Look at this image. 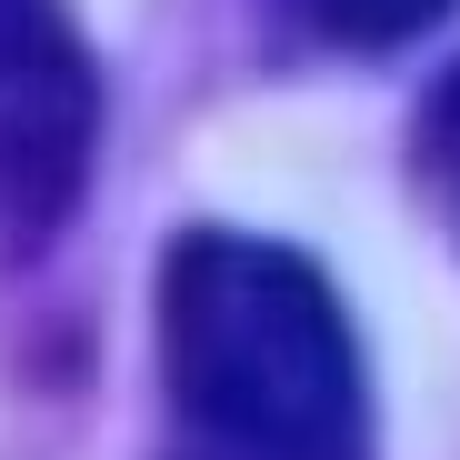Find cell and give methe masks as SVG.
<instances>
[{
    "instance_id": "cell-4",
    "label": "cell",
    "mask_w": 460,
    "mask_h": 460,
    "mask_svg": "<svg viewBox=\"0 0 460 460\" xmlns=\"http://www.w3.org/2000/svg\"><path fill=\"white\" fill-rule=\"evenodd\" d=\"M411 161H420V190H430V210L450 220V241H460V60L440 70V81H430V101H420Z\"/></svg>"
},
{
    "instance_id": "cell-1",
    "label": "cell",
    "mask_w": 460,
    "mask_h": 460,
    "mask_svg": "<svg viewBox=\"0 0 460 460\" xmlns=\"http://www.w3.org/2000/svg\"><path fill=\"white\" fill-rule=\"evenodd\" d=\"M161 460H370V380L321 261L251 230L161 251Z\"/></svg>"
},
{
    "instance_id": "cell-3",
    "label": "cell",
    "mask_w": 460,
    "mask_h": 460,
    "mask_svg": "<svg viewBox=\"0 0 460 460\" xmlns=\"http://www.w3.org/2000/svg\"><path fill=\"white\" fill-rule=\"evenodd\" d=\"M270 11H280L290 31L331 40V50H391V40L440 31V21L460 11V0H270Z\"/></svg>"
},
{
    "instance_id": "cell-2",
    "label": "cell",
    "mask_w": 460,
    "mask_h": 460,
    "mask_svg": "<svg viewBox=\"0 0 460 460\" xmlns=\"http://www.w3.org/2000/svg\"><path fill=\"white\" fill-rule=\"evenodd\" d=\"M101 70L60 0H0V270L40 261L91 181Z\"/></svg>"
}]
</instances>
